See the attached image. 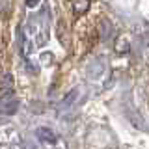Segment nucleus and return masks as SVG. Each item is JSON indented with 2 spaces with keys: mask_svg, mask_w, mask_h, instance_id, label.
<instances>
[{
  "mask_svg": "<svg viewBox=\"0 0 149 149\" xmlns=\"http://www.w3.org/2000/svg\"><path fill=\"white\" fill-rule=\"evenodd\" d=\"M26 4L30 8H34V6H37V4H39V0H26Z\"/></svg>",
  "mask_w": 149,
  "mask_h": 149,
  "instance_id": "5",
  "label": "nucleus"
},
{
  "mask_svg": "<svg viewBox=\"0 0 149 149\" xmlns=\"http://www.w3.org/2000/svg\"><path fill=\"white\" fill-rule=\"evenodd\" d=\"M37 138L45 143H56V134L50 129H37Z\"/></svg>",
  "mask_w": 149,
  "mask_h": 149,
  "instance_id": "2",
  "label": "nucleus"
},
{
  "mask_svg": "<svg viewBox=\"0 0 149 149\" xmlns=\"http://www.w3.org/2000/svg\"><path fill=\"white\" fill-rule=\"evenodd\" d=\"M71 4H73V8H74L77 13H84L90 8V2H88V0H71Z\"/></svg>",
  "mask_w": 149,
  "mask_h": 149,
  "instance_id": "3",
  "label": "nucleus"
},
{
  "mask_svg": "<svg viewBox=\"0 0 149 149\" xmlns=\"http://www.w3.org/2000/svg\"><path fill=\"white\" fill-rule=\"evenodd\" d=\"M21 47H22V54L30 56V39L24 34H21Z\"/></svg>",
  "mask_w": 149,
  "mask_h": 149,
  "instance_id": "4",
  "label": "nucleus"
},
{
  "mask_svg": "<svg viewBox=\"0 0 149 149\" xmlns=\"http://www.w3.org/2000/svg\"><path fill=\"white\" fill-rule=\"evenodd\" d=\"M17 106H19V101L13 93H4V95L0 97V114L11 116V114L17 112Z\"/></svg>",
  "mask_w": 149,
  "mask_h": 149,
  "instance_id": "1",
  "label": "nucleus"
}]
</instances>
